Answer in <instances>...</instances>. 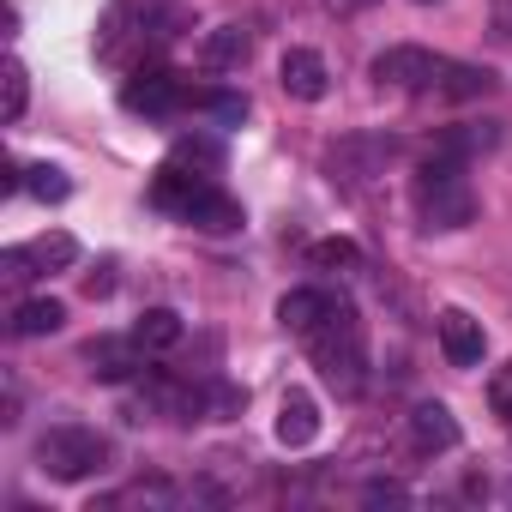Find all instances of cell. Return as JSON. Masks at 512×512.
<instances>
[{"label": "cell", "mask_w": 512, "mask_h": 512, "mask_svg": "<svg viewBox=\"0 0 512 512\" xmlns=\"http://www.w3.org/2000/svg\"><path fill=\"white\" fill-rule=\"evenodd\" d=\"M151 205L169 211V217H181V223H193V229H211V235L241 229V205L217 187V175H199V169H181V163H163L157 169Z\"/></svg>", "instance_id": "6da1fadb"}, {"label": "cell", "mask_w": 512, "mask_h": 512, "mask_svg": "<svg viewBox=\"0 0 512 512\" xmlns=\"http://www.w3.org/2000/svg\"><path fill=\"white\" fill-rule=\"evenodd\" d=\"M308 350H314L320 374H326L344 398L362 392V380H368V338H362V320H356V308H350L344 296H332L326 320L308 332Z\"/></svg>", "instance_id": "7a4b0ae2"}, {"label": "cell", "mask_w": 512, "mask_h": 512, "mask_svg": "<svg viewBox=\"0 0 512 512\" xmlns=\"http://www.w3.org/2000/svg\"><path fill=\"white\" fill-rule=\"evenodd\" d=\"M410 199H416V217H422L428 229H464V223H476V187H470V175H464V157L434 151V157L416 169Z\"/></svg>", "instance_id": "3957f363"}, {"label": "cell", "mask_w": 512, "mask_h": 512, "mask_svg": "<svg viewBox=\"0 0 512 512\" xmlns=\"http://www.w3.org/2000/svg\"><path fill=\"white\" fill-rule=\"evenodd\" d=\"M37 470L55 476V482H85V476L109 470V440L85 422H55L37 440Z\"/></svg>", "instance_id": "277c9868"}, {"label": "cell", "mask_w": 512, "mask_h": 512, "mask_svg": "<svg viewBox=\"0 0 512 512\" xmlns=\"http://www.w3.org/2000/svg\"><path fill=\"white\" fill-rule=\"evenodd\" d=\"M374 85L380 91H434L440 85V73H446V61L434 55V49H416V43H398V49H386V55H374Z\"/></svg>", "instance_id": "5b68a950"}, {"label": "cell", "mask_w": 512, "mask_h": 512, "mask_svg": "<svg viewBox=\"0 0 512 512\" xmlns=\"http://www.w3.org/2000/svg\"><path fill=\"white\" fill-rule=\"evenodd\" d=\"M7 278L13 284H25V278H49V272H67V266H79V241L67 235V229H49V235H37V241H25V247H7Z\"/></svg>", "instance_id": "8992f818"}, {"label": "cell", "mask_w": 512, "mask_h": 512, "mask_svg": "<svg viewBox=\"0 0 512 512\" xmlns=\"http://www.w3.org/2000/svg\"><path fill=\"white\" fill-rule=\"evenodd\" d=\"M121 103L133 115H175V109H187V85H181V73H169V67L151 61V67H133L127 73Z\"/></svg>", "instance_id": "52a82bcc"}, {"label": "cell", "mask_w": 512, "mask_h": 512, "mask_svg": "<svg viewBox=\"0 0 512 512\" xmlns=\"http://www.w3.org/2000/svg\"><path fill=\"white\" fill-rule=\"evenodd\" d=\"M145 344L127 332V338H97V344H85V362H91V374L97 380H109V386H121V380H133V374H145Z\"/></svg>", "instance_id": "ba28073f"}, {"label": "cell", "mask_w": 512, "mask_h": 512, "mask_svg": "<svg viewBox=\"0 0 512 512\" xmlns=\"http://www.w3.org/2000/svg\"><path fill=\"white\" fill-rule=\"evenodd\" d=\"M440 350H446L452 368H476V362L488 356V332H482V320H470L464 308H446V314H440Z\"/></svg>", "instance_id": "9c48e42d"}, {"label": "cell", "mask_w": 512, "mask_h": 512, "mask_svg": "<svg viewBox=\"0 0 512 512\" xmlns=\"http://www.w3.org/2000/svg\"><path fill=\"white\" fill-rule=\"evenodd\" d=\"M278 79H284V91H290L296 103H320L326 85H332V73H326V61H320L314 49H290V55L278 61Z\"/></svg>", "instance_id": "30bf717a"}, {"label": "cell", "mask_w": 512, "mask_h": 512, "mask_svg": "<svg viewBox=\"0 0 512 512\" xmlns=\"http://www.w3.org/2000/svg\"><path fill=\"white\" fill-rule=\"evenodd\" d=\"M133 25H139V43H145V49H163V43H175L181 31H193V13L175 7V0H151V7H133Z\"/></svg>", "instance_id": "8fae6325"}, {"label": "cell", "mask_w": 512, "mask_h": 512, "mask_svg": "<svg viewBox=\"0 0 512 512\" xmlns=\"http://www.w3.org/2000/svg\"><path fill=\"white\" fill-rule=\"evenodd\" d=\"M410 440H416V452H452L458 446V416L428 398V404L410 410Z\"/></svg>", "instance_id": "7c38bea8"}, {"label": "cell", "mask_w": 512, "mask_h": 512, "mask_svg": "<svg viewBox=\"0 0 512 512\" xmlns=\"http://www.w3.org/2000/svg\"><path fill=\"white\" fill-rule=\"evenodd\" d=\"M247 49H253V37H247L241 25H217V31H205V43H199V67H205V73H235V67L247 61Z\"/></svg>", "instance_id": "4fadbf2b"}, {"label": "cell", "mask_w": 512, "mask_h": 512, "mask_svg": "<svg viewBox=\"0 0 512 512\" xmlns=\"http://www.w3.org/2000/svg\"><path fill=\"white\" fill-rule=\"evenodd\" d=\"M320 434V404H314V392H284V404H278V440L284 446H308Z\"/></svg>", "instance_id": "5bb4252c"}, {"label": "cell", "mask_w": 512, "mask_h": 512, "mask_svg": "<svg viewBox=\"0 0 512 512\" xmlns=\"http://www.w3.org/2000/svg\"><path fill=\"white\" fill-rule=\"evenodd\" d=\"M67 326V308L55 302V296H31V302H19L13 308V338H49V332H61Z\"/></svg>", "instance_id": "9a60e30c"}, {"label": "cell", "mask_w": 512, "mask_h": 512, "mask_svg": "<svg viewBox=\"0 0 512 512\" xmlns=\"http://www.w3.org/2000/svg\"><path fill=\"white\" fill-rule=\"evenodd\" d=\"M446 103H470V97H488L494 91V73L488 67H470V61H446V73H440V85H434Z\"/></svg>", "instance_id": "2e32d148"}, {"label": "cell", "mask_w": 512, "mask_h": 512, "mask_svg": "<svg viewBox=\"0 0 512 512\" xmlns=\"http://www.w3.org/2000/svg\"><path fill=\"white\" fill-rule=\"evenodd\" d=\"M326 308H332V290H290L284 302H278V320L290 326V332H314L320 320H326Z\"/></svg>", "instance_id": "e0dca14e"}, {"label": "cell", "mask_w": 512, "mask_h": 512, "mask_svg": "<svg viewBox=\"0 0 512 512\" xmlns=\"http://www.w3.org/2000/svg\"><path fill=\"white\" fill-rule=\"evenodd\" d=\"M181 332H187V326H181V314H175V308H145V314H139V326H133V338H139L151 356H157V350H175V344H181Z\"/></svg>", "instance_id": "ac0fdd59"}, {"label": "cell", "mask_w": 512, "mask_h": 512, "mask_svg": "<svg viewBox=\"0 0 512 512\" xmlns=\"http://www.w3.org/2000/svg\"><path fill=\"white\" fill-rule=\"evenodd\" d=\"M187 109H199V115L235 127V121L247 115V97H241V91H187Z\"/></svg>", "instance_id": "d6986e66"}, {"label": "cell", "mask_w": 512, "mask_h": 512, "mask_svg": "<svg viewBox=\"0 0 512 512\" xmlns=\"http://www.w3.org/2000/svg\"><path fill=\"white\" fill-rule=\"evenodd\" d=\"M494 139H500V133H494L488 121H482V127H476V121H464V127H446L434 151H446V157H476V151H488Z\"/></svg>", "instance_id": "ffe728a7"}, {"label": "cell", "mask_w": 512, "mask_h": 512, "mask_svg": "<svg viewBox=\"0 0 512 512\" xmlns=\"http://www.w3.org/2000/svg\"><path fill=\"white\" fill-rule=\"evenodd\" d=\"M169 163H181V169H199V175H217V169H223V145H217V139H175Z\"/></svg>", "instance_id": "44dd1931"}, {"label": "cell", "mask_w": 512, "mask_h": 512, "mask_svg": "<svg viewBox=\"0 0 512 512\" xmlns=\"http://www.w3.org/2000/svg\"><path fill=\"white\" fill-rule=\"evenodd\" d=\"M25 187H31L37 199H49V205H61V199L73 193L67 169H55V163H31V169H25Z\"/></svg>", "instance_id": "7402d4cb"}, {"label": "cell", "mask_w": 512, "mask_h": 512, "mask_svg": "<svg viewBox=\"0 0 512 512\" xmlns=\"http://www.w3.org/2000/svg\"><path fill=\"white\" fill-rule=\"evenodd\" d=\"M356 260H362V253H356V241H344V235H332V241L314 247V266H320V272H332V266H356Z\"/></svg>", "instance_id": "603a6c76"}, {"label": "cell", "mask_w": 512, "mask_h": 512, "mask_svg": "<svg viewBox=\"0 0 512 512\" xmlns=\"http://www.w3.org/2000/svg\"><path fill=\"white\" fill-rule=\"evenodd\" d=\"M25 97H31V79H25V67H19V61H7V121H19V115H25Z\"/></svg>", "instance_id": "cb8c5ba5"}, {"label": "cell", "mask_w": 512, "mask_h": 512, "mask_svg": "<svg viewBox=\"0 0 512 512\" xmlns=\"http://www.w3.org/2000/svg\"><path fill=\"white\" fill-rule=\"evenodd\" d=\"M488 404H494V416H506V428H512V362L488 380Z\"/></svg>", "instance_id": "d4e9b609"}, {"label": "cell", "mask_w": 512, "mask_h": 512, "mask_svg": "<svg viewBox=\"0 0 512 512\" xmlns=\"http://www.w3.org/2000/svg\"><path fill=\"white\" fill-rule=\"evenodd\" d=\"M368 500H410L398 482H368Z\"/></svg>", "instance_id": "484cf974"}, {"label": "cell", "mask_w": 512, "mask_h": 512, "mask_svg": "<svg viewBox=\"0 0 512 512\" xmlns=\"http://www.w3.org/2000/svg\"><path fill=\"white\" fill-rule=\"evenodd\" d=\"M494 19H500V31L512 37V0H494Z\"/></svg>", "instance_id": "4316f807"}, {"label": "cell", "mask_w": 512, "mask_h": 512, "mask_svg": "<svg viewBox=\"0 0 512 512\" xmlns=\"http://www.w3.org/2000/svg\"><path fill=\"white\" fill-rule=\"evenodd\" d=\"M422 7H428V0H422Z\"/></svg>", "instance_id": "83f0119b"}]
</instances>
